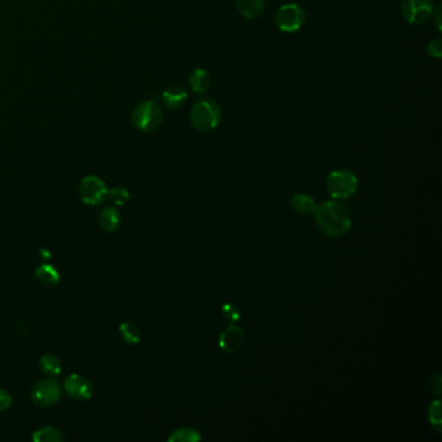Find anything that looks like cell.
<instances>
[{
	"instance_id": "obj_19",
	"label": "cell",
	"mask_w": 442,
	"mask_h": 442,
	"mask_svg": "<svg viewBox=\"0 0 442 442\" xmlns=\"http://www.w3.org/2000/svg\"><path fill=\"white\" fill-rule=\"evenodd\" d=\"M119 334L130 345H137L140 343V330L134 322H124L119 325Z\"/></svg>"
},
{
	"instance_id": "obj_4",
	"label": "cell",
	"mask_w": 442,
	"mask_h": 442,
	"mask_svg": "<svg viewBox=\"0 0 442 442\" xmlns=\"http://www.w3.org/2000/svg\"><path fill=\"white\" fill-rule=\"evenodd\" d=\"M358 179L349 170H336L327 177V189L334 200H346L353 196Z\"/></svg>"
},
{
	"instance_id": "obj_11",
	"label": "cell",
	"mask_w": 442,
	"mask_h": 442,
	"mask_svg": "<svg viewBox=\"0 0 442 442\" xmlns=\"http://www.w3.org/2000/svg\"><path fill=\"white\" fill-rule=\"evenodd\" d=\"M187 98H188V95H187L186 90L182 89L179 86H173V87L164 91L162 103L167 108L179 109L186 104Z\"/></svg>"
},
{
	"instance_id": "obj_5",
	"label": "cell",
	"mask_w": 442,
	"mask_h": 442,
	"mask_svg": "<svg viewBox=\"0 0 442 442\" xmlns=\"http://www.w3.org/2000/svg\"><path fill=\"white\" fill-rule=\"evenodd\" d=\"M61 385L53 377H47L34 384L31 389V400L40 407H51L61 398Z\"/></svg>"
},
{
	"instance_id": "obj_12",
	"label": "cell",
	"mask_w": 442,
	"mask_h": 442,
	"mask_svg": "<svg viewBox=\"0 0 442 442\" xmlns=\"http://www.w3.org/2000/svg\"><path fill=\"white\" fill-rule=\"evenodd\" d=\"M265 0H236V8L246 19H256L265 10Z\"/></svg>"
},
{
	"instance_id": "obj_2",
	"label": "cell",
	"mask_w": 442,
	"mask_h": 442,
	"mask_svg": "<svg viewBox=\"0 0 442 442\" xmlns=\"http://www.w3.org/2000/svg\"><path fill=\"white\" fill-rule=\"evenodd\" d=\"M191 125L200 131H210L221 122V109L214 100L203 99L191 109Z\"/></svg>"
},
{
	"instance_id": "obj_13",
	"label": "cell",
	"mask_w": 442,
	"mask_h": 442,
	"mask_svg": "<svg viewBox=\"0 0 442 442\" xmlns=\"http://www.w3.org/2000/svg\"><path fill=\"white\" fill-rule=\"evenodd\" d=\"M99 225L107 232H114L121 225L119 212L116 207H104L99 214Z\"/></svg>"
},
{
	"instance_id": "obj_20",
	"label": "cell",
	"mask_w": 442,
	"mask_h": 442,
	"mask_svg": "<svg viewBox=\"0 0 442 442\" xmlns=\"http://www.w3.org/2000/svg\"><path fill=\"white\" fill-rule=\"evenodd\" d=\"M201 436L197 431L192 428H179L177 431L171 433L169 437L170 442H197L200 441Z\"/></svg>"
},
{
	"instance_id": "obj_28",
	"label": "cell",
	"mask_w": 442,
	"mask_h": 442,
	"mask_svg": "<svg viewBox=\"0 0 442 442\" xmlns=\"http://www.w3.org/2000/svg\"><path fill=\"white\" fill-rule=\"evenodd\" d=\"M40 253H42V257H44L46 260H49V256H51V253L47 249H40Z\"/></svg>"
},
{
	"instance_id": "obj_26",
	"label": "cell",
	"mask_w": 442,
	"mask_h": 442,
	"mask_svg": "<svg viewBox=\"0 0 442 442\" xmlns=\"http://www.w3.org/2000/svg\"><path fill=\"white\" fill-rule=\"evenodd\" d=\"M428 384H430V389L433 394H440L442 386L440 375H433L432 377L428 380Z\"/></svg>"
},
{
	"instance_id": "obj_6",
	"label": "cell",
	"mask_w": 442,
	"mask_h": 442,
	"mask_svg": "<svg viewBox=\"0 0 442 442\" xmlns=\"http://www.w3.org/2000/svg\"><path fill=\"white\" fill-rule=\"evenodd\" d=\"M108 188L96 176L83 178L79 186V196L85 205L96 207L108 198Z\"/></svg>"
},
{
	"instance_id": "obj_21",
	"label": "cell",
	"mask_w": 442,
	"mask_h": 442,
	"mask_svg": "<svg viewBox=\"0 0 442 442\" xmlns=\"http://www.w3.org/2000/svg\"><path fill=\"white\" fill-rule=\"evenodd\" d=\"M108 197L116 207H124L130 200V192L125 187H114L109 189Z\"/></svg>"
},
{
	"instance_id": "obj_24",
	"label": "cell",
	"mask_w": 442,
	"mask_h": 442,
	"mask_svg": "<svg viewBox=\"0 0 442 442\" xmlns=\"http://www.w3.org/2000/svg\"><path fill=\"white\" fill-rule=\"evenodd\" d=\"M222 310H223V314H225L227 319H230V321H232V322L239 321L240 312H239V309L236 307V305L230 304V303H228V304L223 305Z\"/></svg>"
},
{
	"instance_id": "obj_23",
	"label": "cell",
	"mask_w": 442,
	"mask_h": 442,
	"mask_svg": "<svg viewBox=\"0 0 442 442\" xmlns=\"http://www.w3.org/2000/svg\"><path fill=\"white\" fill-rule=\"evenodd\" d=\"M428 53L430 56L440 59L442 56V40L441 38H434L428 44Z\"/></svg>"
},
{
	"instance_id": "obj_18",
	"label": "cell",
	"mask_w": 442,
	"mask_h": 442,
	"mask_svg": "<svg viewBox=\"0 0 442 442\" xmlns=\"http://www.w3.org/2000/svg\"><path fill=\"white\" fill-rule=\"evenodd\" d=\"M31 439L35 442H61L64 441V434L58 427L47 425L37 430Z\"/></svg>"
},
{
	"instance_id": "obj_17",
	"label": "cell",
	"mask_w": 442,
	"mask_h": 442,
	"mask_svg": "<svg viewBox=\"0 0 442 442\" xmlns=\"http://www.w3.org/2000/svg\"><path fill=\"white\" fill-rule=\"evenodd\" d=\"M40 368L42 370V373H46L49 377H55L61 373L62 364L56 355L44 354L40 357Z\"/></svg>"
},
{
	"instance_id": "obj_22",
	"label": "cell",
	"mask_w": 442,
	"mask_h": 442,
	"mask_svg": "<svg viewBox=\"0 0 442 442\" xmlns=\"http://www.w3.org/2000/svg\"><path fill=\"white\" fill-rule=\"evenodd\" d=\"M430 420H431L433 427L437 430V432H440L442 425L441 402L440 401H434L430 406Z\"/></svg>"
},
{
	"instance_id": "obj_7",
	"label": "cell",
	"mask_w": 442,
	"mask_h": 442,
	"mask_svg": "<svg viewBox=\"0 0 442 442\" xmlns=\"http://www.w3.org/2000/svg\"><path fill=\"white\" fill-rule=\"evenodd\" d=\"M306 20L304 8L295 3L282 6L275 15L276 26L285 33H295L301 29Z\"/></svg>"
},
{
	"instance_id": "obj_3",
	"label": "cell",
	"mask_w": 442,
	"mask_h": 442,
	"mask_svg": "<svg viewBox=\"0 0 442 442\" xmlns=\"http://www.w3.org/2000/svg\"><path fill=\"white\" fill-rule=\"evenodd\" d=\"M162 109L155 100L140 103L133 112L134 126L144 133L158 130L162 124Z\"/></svg>"
},
{
	"instance_id": "obj_14",
	"label": "cell",
	"mask_w": 442,
	"mask_h": 442,
	"mask_svg": "<svg viewBox=\"0 0 442 442\" xmlns=\"http://www.w3.org/2000/svg\"><path fill=\"white\" fill-rule=\"evenodd\" d=\"M189 87L195 92V94H205L209 87H210V76L207 74V71L205 69H197L194 70L191 74H189Z\"/></svg>"
},
{
	"instance_id": "obj_15",
	"label": "cell",
	"mask_w": 442,
	"mask_h": 442,
	"mask_svg": "<svg viewBox=\"0 0 442 442\" xmlns=\"http://www.w3.org/2000/svg\"><path fill=\"white\" fill-rule=\"evenodd\" d=\"M35 278L40 284L46 287H55L59 284L60 282L59 271L56 270V267L49 264H42L38 266L35 270Z\"/></svg>"
},
{
	"instance_id": "obj_25",
	"label": "cell",
	"mask_w": 442,
	"mask_h": 442,
	"mask_svg": "<svg viewBox=\"0 0 442 442\" xmlns=\"http://www.w3.org/2000/svg\"><path fill=\"white\" fill-rule=\"evenodd\" d=\"M13 402L12 394L6 391V389H0V413L8 410Z\"/></svg>"
},
{
	"instance_id": "obj_1",
	"label": "cell",
	"mask_w": 442,
	"mask_h": 442,
	"mask_svg": "<svg viewBox=\"0 0 442 442\" xmlns=\"http://www.w3.org/2000/svg\"><path fill=\"white\" fill-rule=\"evenodd\" d=\"M319 230L328 237H341L352 227L350 210L339 201H327L314 213Z\"/></svg>"
},
{
	"instance_id": "obj_27",
	"label": "cell",
	"mask_w": 442,
	"mask_h": 442,
	"mask_svg": "<svg viewBox=\"0 0 442 442\" xmlns=\"http://www.w3.org/2000/svg\"><path fill=\"white\" fill-rule=\"evenodd\" d=\"M433 12H434V13H436V16H437V17H436L437 28H439V29H441V20H440V16H441V6H439V7H437V10H433Z\"/></svg>"
},
{
	"instance_id": "obj_8",
	"label": "cell",
	"mask_w": 442,
	"mask_h": 442,
	"mask_svg": "<svg viewBox=\"0 0 442 442\" xmlns=\"http://www.w3.org/2000/svg\"><path fill=\"white\" fill-rule=\"evenodd\" d=\"M432 0H403L401 13L403 19L411 25H420L432 17Z\"/></svg>"
},
{
	"instance_id": "obj_9",
	"label": "cell",
	"mask_w": 442,
	"mask_h": 442,
	"mask_svg": "<svg viewBox=\"0 0 442 442\" xmlns=\"http://www.w3.org/2000/svg\"><path fill=\"white\" fill-rule=\"evenodd\" d=\"M64 392L76 401H87L94 394V385L89 379L79 373H71L64 380Z\"/></svg>"
},
{
	"instance_id": "obj_16",
	"label": "cell",
	"mask_w": 442,
	"mask_h": 442,
	"mask_svg": "<svg viewBox=\"0 0 442 442\" xmlns=\"http://www.w3.org/2000/svg\"><path fill=\"white\" fill-rule=\"evenodd\" d=\"M291 207H294L296 213H300L303 216L306 214H314L318 205L310 196H306L303 194H297L291 198Z\"/></svg>"
},
{
	"instance_id": "obj_10",
	"label": "cell",
	"mask_w": 442,
	"mask_h": 442,
	"mask_svg": "<svg viewBox=\"0 0 442 442\" xmlns=\"http://www.w3.org/2000/svg\"><path fill=\"white\" fill-rule=\"evenodd\" d=\"M246 343V334L243 328L231 325L219 337V348L226 353H235Z\"/></svg>"
}]
</instances>
